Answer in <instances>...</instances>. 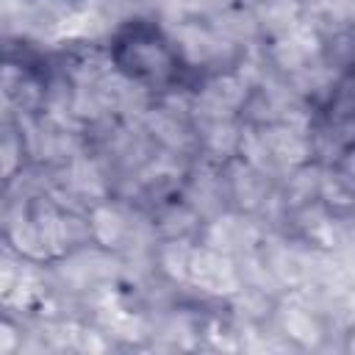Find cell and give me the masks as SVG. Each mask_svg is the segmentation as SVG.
Here are the masks:
<instances>
[{
  "instance_id": "cell-2",
  "label": "cell",
  "mask_w": 355,
  "mask_h": 355,
  "mask_svg": "<svg viewBox=\"0 0 355 355\" xmlns=\"http://www.w3.org/2000/svg\"><path fill=\"white\" fill-rule=\"evenodd\" d=\"M17 347H19V327L8 316H0V352H11Z\"/></svg>"
},
{
  "instance_id": "cell-1",
  "label": "cell",
  "mask_w": 355,
  "mask_h": 355,
  "mask_svg": "<svg viewBox=\"0 0 355 355\" xmlns=\"http://www.w3.org/2000/svg\"><path fill=\"white\" fill-rule=\"evenodd\" d=\"M114 67L133 83L147 89H169L183 80L186 64L180 61L172 39L147 19L125 22L111 39Z\"/></svg>"
}]
</instances>
